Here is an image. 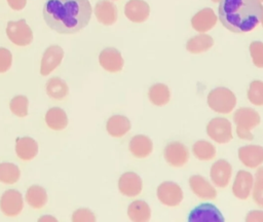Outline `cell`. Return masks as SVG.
Wrapping results in <instances>:
<instances>
[{
  "instance_id": "cell-42",
  "label": "cell",
  "mask_w": 263,
  "mask_h": 222,
  "mask_svg": "<svg viewBox=\"0 0 263 222\" xmlns=\"http://www.w3.org/2000/svg\"><path fill=\"white\" fill-rule=\"evenodd\" d=\"M213 2H218V1H220V0H212Z\"/></svg>"
},
{
  "instance_id": "cell-43",
  "label": "cell",
  "mask_w": 263,
  "mask_h": 222,
  "mask_svg": "<svg viewBox=\"0 0 263 222\" xmlns=\"http://www.w3.org/2000/svg\"><path fill=\"white\" fill-rule=\"evenodd\" d=\"M260 1H261V2H263V0H260Z\"/></svg>"
},
{
  "instance_id": "cell-30",
  "label": "cell",
  "mask_w": 263,
  "mask_h": 222,
  "mask_svg": "<svg viewBox=\"0 0 263 222\" xmlns=\"http://www.w3.org/2000/svg\"><path fill=\"white\" fill-rule=\"evenodd\" d=\"M193 155L202 161H208L216 156V148L215 146L205 140H198L192 146Z\"/></svg>"
},
{
  "instance_id": "cell-22",
  "label": "cell",
  "mask_w": 263,
  "mask_h": 222,
  "mask_svg": "<svg viewBox=\"0 0 263 222\" xmlns=\"http://www.w3.org/2000/svg\"><path fill=\"white\" fill-rule=\"evenodd\" d=\"M132 127L130 121L126 116L123 115H113L106 123L107 133L114 138H121L125 136Z\"/></svg>"
},
{
  "instance_id": "cell-4",
  "label": "cell",
  "mask_w": 263,
  "mask_h": 222,
  "mask_svg": "<svg viewBox=\"0 0 263 222\" xmlns=\"http://www.w3.org/2000/svg\"><path fill=\"white\" fill-rule=\"evenodd\" d=\"M206 102L213 111L221 114H228L232 112L236 105V97L229 88L219 86L209 92Z\"/></svg>"
},
{
  "instance_id": "cell-27",
  "label": "cell",
  "mask_w": 263,
  "mask_h": 222,
  "mask_svg": "<svg viewBox=\"0 0 263 222\" xmlns=\"http://www.w3.org/2000/svg\"><path fill=\"white\" fill-rule=\"evenodd\" d=\"M45 123L53 131H62L68 125V116L62 108L52 107L45 114Z\"/></svg>"
},
{
  "instance_id": "cell-40",
  "label": "cell",
  "mask_w": 263,
  "mask_h": 222,
  "mask_svg": "<svg viewBox=\"0 0 263 222\" xmlns=\"http://www.w3.org/2000/svg\"><path fill=\"white\" fill-rule=\"evenodd\" d=\"M44 220H51V221H57V219H55V218H53V217H50V216H44V217H41V218L39 219V221H44Z\"/></svg>"
},
{
  "instance_id": "cell-3",
  "label": "cell",
  "mask_w": 263,
  "mask_h": 222,
  "mask_svg": "<svg viewBox=\"0 0 263 222\" xmlns=\"http://www.w3.org/2000/svg\"><path fill=\"white\" fill-rule=\"evenodd\" d=\"M236 124V135L241 140H253L254 135L251 133L253 128L260 124L261 118L259 113L249 107L238 108L233 115Z\"/></svg>"
},
{
  "instance_id": "cell-5",
  "label": "cell",
  "mask_w": 263,
  "mask_h": 222,
  "mask_svg": "<svg viewBox=\"0 0 263 222\" xmlns=\"http://www.w3.org/2000/svg\"><path fill=\"white\" fill-rule=\"evenodd\" d=\"M208 136L218 144H226L233 138L230 121L225 117H215L206 124Z\"/></svg>"
},
{
  "instance_id": "cell-33",
  "label": "cell",
  "mask_w": 263,
  "mask_h": 222,
  "mask_svg": "<svg viewBox=\"0 0 263 222\" xmlns=\"http://www.w3.org/2000/svg\"><path fill=\"white\" fill-rule=\"evenodd\" d=\"M28 98L26 96L18 95L11 99L9 103V108L14 115L18 117H25L28 115Z\"/></svg>"
},
{
  "instance_id": "cell-13",
  "label": "cell",
  "mask_w": 263,
  "mask_h": 222,
  "mask_svg": "<svg viewBox=\"0 0 263 222\" xmlns=\"http://www.w3.org/2000/svg\"><path fill=\"white\" fill-rule=\"evenodd\" d=\"M64 58V50L59 45L48 46L41 59L40 74L43 76L51 73L61 63Z\"/></svg>"
},
{
  "instance_id": "cell-6",
  "label": "cell",
  "mask_w": 263,
  "mask_h": 222,
  "mask_svg": "<svg viewBox=\"0 0 263 222\" xmlns=\"http://www.w3.org/2000/svg\"><path fill=\"white\" fill-rule=\"evenodd\" d=\"M8 39L18 46H27L33 41V32L25 20L10 21L6 26Z\"/></svg>"
},
{
  "instance_id": "cell-23",
  "label": "cell",
  "mask_w": 263,
  "mask_h": 222,
  "mask_svg": "<svg viewBox=\"0 0 263 222\" xmlns=\"http://www.w3.org/2000/svg\"><path fill=\"white\" fill-rule=\"evenodd\" d=\"M15 152L22 160H31L38 153V144L31 137H18L15 140Z\"/></svg>"
},
{
  "instance_id": "cell-10",
  "label": "cell",
  "mask_w": 263,
  "mask_h": 222,
  "mask_svg": "<svg viewBox=\"0 0 263 222\" xmlns=\"http://www.w3.org/2000/svg\"><path fill=\"white\" fill-rule=\"evenodd\" d=\"M24 207L23 196L15 189L6 190L0 198V209L6 216L13 217L18 215Z\"/></svg>"
},
{
  "instance_id": "cell-41",
  "label": "cell",
  "mask_w": 263,
  "mask_h": 222,
  "mask_svg": "<svg viewBox=\"0 0 263 222\" xmlns=\"http://www.w3.org/2000/svg\"><path fill=\"white\" fill-rule=\"evenodd\" d=\"M260 23H261V25H262V27H263V8H262V15H261V20H260Z\"/></svg>"
},
{
  "instance_id": "cell-36",
  "label": "cell",
  "mask_w": 263,
  "mask_h": 222,
  "mask_svg": "<svg viewBox=\"0 0 263 222\" xmlns=\"http://www.w3.org/2000/svg\"><path fill=\"white\" fill-rule=\"evenodd\" d=\"M12 63V54L11 52L4 47H0V73H4L8 71L11 67Z\"/></svg>"
},
{
  "instance_id": "cell-25",
  "label": "cell",
  "mask_w": 263,
  "mask_h": 222,
  "mask_svg": "<svg viewBox=\"0 0 263 222\" xmlns=\"http://www.w3.org/2000/svg\"><path fill=\"white\" fill-rule=\"evenodd\" d=\"M127 216L134 222H147L151 218V209L144 200H134L127 208Z\"/></svg>"
},
{
  "instance_id": "cell-35",
  "label": "cell",
  "mask_w": 263,
  "mask_h": 222,
  "mask_svg": "<svg viewBox=\"0 0 263 222\" xmlns=\"http://www.w3.org/2000/svg\"><path fill=\"white\" fill-rule=\"evenodd\" d=\"M249 50L253 64L256 67L263 69V42L258 40L251 42Z\"/></svg>"
},
{
  "instance_id": "cell-19",
  "label": "cell",
  "mask_w": 263,
  "mask_h": 222,
  "mask_svg": "<svg viewBox=\"0 0 263 222\" xmlns=\"http://www.w3.org/2000/svg\"><path fill=\"white\" fill-rule=\"evenodd\" d=\"M191 191L200 199H214L217 196L216 188L202 176L192 175L189 178Z\"/></svg>"
},
{
  "instance_id": "cell-28",
  "label": "cell",
  "mask_w": 263,
  "mask_h": 222,
  "mask_svg": "<svg viewBox=\"0 0 263 222\" xmlns=\"http://www.w3.org/2000/svg\"><path fill=\"white\" fill-rule=\"evenodd\" d=\"M46 94L53 100H63L69 94V87L65 80L60 77H51L46 82Z\"/></svg>"
},
{
  "instance_id": "cell-21",
  "label": "cell",
  "mask_w": 263,
  "mask_h": 222,
  "mask_svg": "<svg viewBox=\"0 0 263 222\" xmlns=\"http://www.w3.org/2000/svg\"><path fill=\"white\" fill-rule=\"evenodd\" d=\"M128 149L133 156L137 158H146L153 151V142L145 135H136L130 139Z\"/></svg>"
},
{
  "instance_id": "cell-29",
  "label": "cell",
  "mask_w": 263,
  "mask_h": 222,
  "mask_svg": "<svg viewBox=\"0 0 263 222\" xmlns=\"http://www.w3.org/2000/svg\"><path fill=\"white\" fill-rule=\"evenodd\" d=\"M26 200L30 207L41 209L47 202L46 190L39 185H32L26 192Z\"/></svg>"
},
{
  "instance_id": "cell-39",
  "label": "cell",
  "mask_w": 263,
  "mask_h": 222,
  "mask_svg": "<svg viewBox=\"0 0 263 222\" xmlns=\"http://www.w3.org/2000/svg\"><path fill=\"white\" fill-rule=\"evenodd\" d=\"M13 10H22L27 4V0H6Z\"/></svg>"
},
{
  "instance_id": "cell-17",
  "label": "cell",
  "mask_w": 263,
  "mask_h": 222,
  "mask_svg": "<svg viewBox=\"0 0 263 222\" xmlns=\"http://www.w3.org/2000/svg\"><path fill=\"white\" fill-rule=\"evenodd\" d=\"M238 158L247 168L256 169L263 163V147L260 145H246L238 149Z\"/></svg>"
},
{
  "instance_id": "cell-8",
  "label": "cell",
  "mask_w": 263,
  "mask_h": 222,
  "mask_svg": "<svg viewBox=\"0 0 263 222\" xmlns=\"http://www.w3.org/2000/svg\"><path fill=\"white\" fill-rule=\"evenodd\" d=\"M225 219L220 210L213 203L202 202L188 215L189 222H223Z\"/></svg>"
},
{
  "instance_id": "cell-7",
  "label": "cell",
  "mask_w": 263,
  "mask_h": 222,
  "mask_svg": "<svg viewBox=\"0 0 263 222\" xmlns=\"http://www.w3.org/2000/svg\"><path fill=\"white\" fill-rule=\"evenodd\" d=\"M158 200L166 207H177L183 200L182 188L175 182L164 181L158 185L156 190Z\"/></svg>"
},
{
  "instance_id": "cell-11",
  "label": "cell",
  "mask_w": 263,
  "mask_h": 222,
  "mask_svg": "<svg viewBox=\"0 0 263 222\" xmlns=\"http://www.w3.org/2000/svg\"><path fill=\"white\" fill-rule=\"evenodd\" d=\"M143 189V181L135 172L123 173L118 180V190L127 197L138 196Z\"/></svg>"
},
{
  "instance_id": "cell-18",
  "label": "cell",
  "mask_w": 263,
  "mask_h": 222,
  "mask_svg": "<svg viewBox=\"0 0 263 222\" xmlns=\"http://www.w3.org/2000/svg\"><path fill=\"white\" fill-rule=\"evenodd\" d=\"M125 16L133 23H144L150 14V6L144 0H129L124 6Z\"/></svg>"
},
{
  "instance_id": "cell-37",
  "label": "cell",
  "mask_w": 263,
  "mask_h": 222,
  "mask_svg": "<svg viewBox=\"0 0 263 222\" xmlns=\"http://www.w3.org/2000/svg\"><path fill=\"white\" fill-rule=\"evenodd\" d=\"M73 221H96L95 214L88 209H78L72 215Z\"/></svg>"
},
{
  "instance_id": "cell-9",
  "label": "cell",
  "mask_w": 263,
  "mask_h": 222,
  "mask_svg": "<svg viewBox=\"0 0 263 222\" xmlns=\"http://www.w3.org/2000/svg\"><path fill=\"white\" fill-rule=\"evenodd\" d=\"M163 157L170 165L181 168L187 163L189 159V151L183 143L172 141L165 145L163 149Z\"/></svg>"
},
{
  "instance_id": "cell-15",
  "label": "cell",
  "mask_w": 263,
  "mask_h": 222,
  "mask_svg": "<svg viewBox=\"0 0 263 222\" xmlns=\"http://www.w3.org/2000/svg\"><path fill=\"white\" fill-rule=\"evenodd\" d=\"M217 21L218 17L215 11L210 7H205L191 17V27L198 33H205L216 26Z\"/></svg>"
},
{
  "instance_id": "cell-26",
  "label": "cell",
  "mask_w": 263,
  "mask_h": 222,
  "mask_svg": "<svg viewBox=\"0 0 263 222\" xmlns=\"http://www.w3.org/2000/svg\"><path fill=\"white\" fill-rule=\"evenodd\" d=\"M148 99L154 106H165L171 100V91L168 86L164 83H155L151 85L148 90Z\"/></svg>"
},
{
  "instance_id": "cell-32",
  "label": "cell",
  "mask_w": 263,
  "mask_h": 222,
  "mask_svg": "<svg viewBox=\"0 0 263 222\" xmlns=\"http://www.w3.org/2000/svg\"><path fill=\"white\" fill-rule=\"evenodd\" d=\"M248 100L255 106H263V81L253 80L248 89Z\"/></svg>"
},
{
  "instance_id": "cell-34",
  "label": "cell",
  "mask_w": 263,
  "mask_h": 222,
  "mask_svg": "<svg viewBox=\"0 0 263 222\" xmlns=\"http://www.w3.org/2000/svg\"><path fill=\"white\" fill-rule=\"evenodd\" d=\"M253 199L259 206L263 208V166L259 168L255 174V180L253 184Z\"/></svg>"
},
{
  "instance_id": "cell-31",
  "label": "cell",
  "mask_w": 263,
  "mask_h": 222,
  "mask_svg": "<svg viewBox=\"0 0 263 222\" xmlns=\"http://www.w3.org/2000/svg\"><path fill=\"white\" fill-rule=\"evenodd\" d=\"M21 171L17 165L11 162L0 163V182L4 184H14L18 181Z\"/></svg>"
},
{
  "instance_id": "cell-20",
  "label": "cell",
  "mask_w": 263,
  "mask_h": 222,
  "mask_svg": "<svg viewBox=\"0 0 263 222\" xmlns=\"http://www.w3.org/2000/svg\"><path fill=\"white\" fill-rule=\"evenodd\" d=\"M95 15L99 23L111 26L117 21V7L109 0H100L95 5Z\"/></svg>"
},
{
  "instance_id": "cell-38",
  "label": "cell",
  "mask_w": 263,
  "mask_h": 222,
  "mask_svg": "<svg viewBox=\"0 0 263 222\" xmlns=\"http://www.w3.org/2000/svg\"><path fill=\"white\" fill-rule=\"evenodd\" d=\"M246 221L247 222H258V221L263 222V211L254 210L249 212L246 216Z\"/></svg>"
},
{
  "instance_id": "cell-16",
  "label": "cell",
  "mask_w": 263,
  "mask_h": 222,
  "mask_svg": "<svg viewBox=\"0 0 263 222\" xmlns=\"http://www.w3.org/2000/svg\"><path fill=\"white\" fill-rule=\"evenodd\" d=\"M253 184L254 178L250 172L243 170L238 171L232 184L233 195L238 199H247L251 194Z\"/></svg>"
},
{
  "instance_id": "cell-12",
  "label": "cell",
  "mask_w": 263,
  "mask_h": 222,
  "mask_svg": "<svg viewBox=\"0 0 263 222\" xmlns=\"http://www.w3.org/2000/svg\"><path fill=\"white\" fill-rule=\"evenodd\" d=\"M99 63L104 70L110 73L120 72L124 65L121 52L115 47L104 48L99 54Z\"/></svg>"
},
{
  "instance_id": "cell-14",
  "label": "cell",
  "mask_w": 263,
  "mask_h": 222,
  "mask_svg": "<svg viewBox=\"0 0 263 222\" xmlns=\"http://www.w3.org/2000/svg\"><path fill=\"white\" fill-rule=\"evenodd\" d=\"M231 174L232 166L225 159H218L217 161H215L212 164L210 171L212 182L214 183L215 186L219 188H225L229 184Z\"/></svg>"
},
{
  "instance_id": "cell-2",
  "label": "cell",
  "mask_w": 263,
  "mask_h": 222,
  "mask_svg": "<svg viewBox=\"0 0 263 222\" xmlns=\"http://www.w3.org/2000/svg\"><path fill=\"white\" fill-rule=\"evenodd\" d=\"M263 5L260 0H220L218 14L230 32L246 33L260 23Z\"/></svg>"
},
{
  "instance_id": "cell-24",
  "label": "cell",
  "mask_w": 263,
  "mask_h": 222,
  "mask_svg": "<svg viewBox=\"0 0 263 222\" xmlns=\"http://www.w3.org/2000/svg\"><path fill=\"white\" fill-rule=\"evenodd\" d=\"M214 45V39L212 36L199 33L198 35H195L191 37L187 43H186V50L193 54H198L205 52Z\"/></svg>"
},
{
  "instance_id": "cell-1",
  "label": "cell",
  "mask_w": 263,
  "mask_h": 222,
  "mask_svg": "<svg viewBox=\"0 0 263 222\" xmlns=\"http://www.w3.org/2000/svg\"><path fill=\"white\" fill-rule=\"evenodd\" d=\"M92 8L88 0H47L43 6L46 25L60 34H74L86 27Z\"/></svg>"
}]
</instances>
